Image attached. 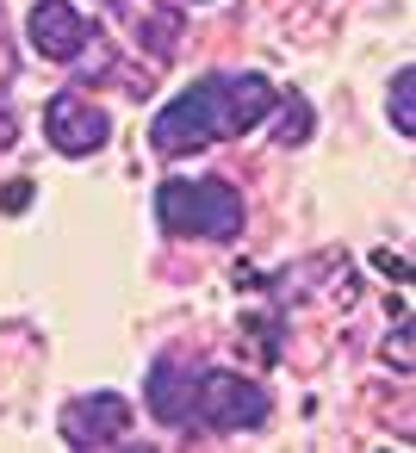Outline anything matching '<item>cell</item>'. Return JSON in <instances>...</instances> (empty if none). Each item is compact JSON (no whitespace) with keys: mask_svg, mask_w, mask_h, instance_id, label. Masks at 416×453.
<instances>
[{"mask_svg":"<svg viewBox=\"0 0 416 453\" xmlns=\"http://www.w3.org/2000/svg\"><path fill=\"white\" fill-rule=\"evenodd\" d=\"M143 397H150V416H156V422H168V428H187L193 372H187L174 354H162V360H156V372H150V385H143Z\"/></svg>","mask_w":416,"mask_h":453,"instance_id":"obj_7","label":"cell"},{"mask_svg":"<svg viewBox=\"0 0 416 453\" xmlns=\"http://www.w3.org/2000/svg\"><path fill=\"white\" fill-rule=\"evenodd\" d=\"M267 410H273V397H267L255 379H243V372H230V366H205V372H193L187 428L199 422V428H212V434H236V428H261Z\"/></svg>","mask_w":416,"mask_h":453,"instance_id":"obj_3","label":"cell"},{"mask_svg":"<svg viewBox=\"0 0 416 453\" xmlns=\"http://www.w3.org/2000/svg\"><path fill=\"white\" fill-rule=\"evenodd\" d=\"M26 38H32V50L44 63H75L94 32H88V19L69 7V0H38L32 19H26Z\"/></svg>","mask_w":416,"mask_h":453,"instance_id":"obj_6","label":"cell"},{"mask_svg":"<svg viewBox=\"0 0 416 453\" xmlns=\"http://www.w3.org/2000/svg\"><path fill=\"white\" fill-rule=\"evenodd\" d=\"M273 106H280V100H273ZM273 137H280V143H286V150H292V143H304V137H311V106H304V100H298V94H292V100H286V106H280V131H273Z\"/></svg>","mask_w":416,"mask_h":453,"instance_id":"obj_9","label":"cell"},{"mask_svg":"<svg viewBox=\"0 0 416 453\" xmlns=\"http://www.w3.org/2000/svg\"><path fill=\"white\" fill-rule=\"evenodd\" d=\"M156 218H162L168 236L230 242L243 230V193L230 180H162L156 187Z\"/></svg>","mask_w":416,"mask_h":453,"instance_id":"obj_2","label":"cell"},{"mask_svg":"<svg viewBox=\"0 0 416 453\" xmlns=\"http://www.w3.org/2000/svg\"><path fill=\"white\" fill-rule=\"evenodd\" d=\"M131 403L119 397V391H88V397H69L63 403V441L69 447H119L125 434H131Z\"/></svg>","mask_w":416,"mask_h":453,"instance_id":"obj_4","label":"cell"},{"mask_svg":"<svg viewBox=\"0 0 416 453\" xmlns=\"http://www.w3.org/2000/svg\"><path fill=\"white\" fill-rule=\"evenodd\" d=\"M273 100H280L273 81L255 75V69H243V75H205V81H193L181 100H168L156 112L150 143L162 156H193V150H205L218 137H243V131L267 125Z\"/></svg>","mask_w":416,"mask_h":453,"instance_id":"obj_1","label":"cell"},{"mask_svg":"<svg viewBox=\"0 0 416 453\" xmlns=\"http://www.w3.org/2000/svg\"><path fill=\"white\" fill-rule=\"evenodd\" d=\"M391 131L397 137H416V69H397L391 75Z\"/></svg>","mask_w":416,"mask_h":453,"instance_id":"obj_8","label":"cell"},{"mask_svg":"<svg viewBox=\"0 0 416 453\" xmlns=\"http://www.w3.org/2000/svg\"><path fill=\"white\" fill-rule=\"evenodd\" d=\"M44 137H50L57 156H94V150H106L112 125H106V112H100L94 100H81V94H57V100L44 106Z\"/></svg>","mask_w":416,"mask_h":453,"instance_id":"obj_5","label":"cell"}]
</instances>
